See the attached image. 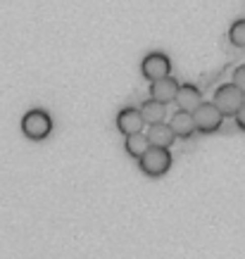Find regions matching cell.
Masks as SVG:
<instances>
[{
    "label": "cell",
    "mask_w": 245,
    "mask_h": 259,
    "mask_svg": "<svg viewBox=\"0 0 245 259\" xmlns=\"http://www.w3.org/2000/svg\"><path fill=\"white\" fill-rule=\"evenodd\" d=\"M233 86H236L238 91L245 95V64L236 67V71H233Z\"/></svg>",
    "instance_id": "cell-14"
},
{
    "label": "cell",
    "mask_w": 245,
    "mask_h": 259,
    "mask_svg": "<svg viewBox=\"0 0 245 259\" xmlns=\"http://www.w3.org/2000/svg\"><path fill=\"white\" fill-rule=\"evenodd\" d=\"M243 102H245V95L240 93L233 83H224V86H219L217 91H214V102L212 105L222 112L224 117H226V114H236Z\"/></svg>",
    "instance_id": "cell-4"
},
{
    "label": "cell",
    "mask_w": 245,
    "mask_h": 259,
    "mask_svg": "<svg viewBox=\"0 0 245 259\" xmlns=\"http://www.w3.org/2000/svg\"><path fill=\"white\" fill-rule=\"evenodd\" d=\"M141 117H143V124H162L167 117V105H162V102L157 100H143L141 105Z\"/></svg>",
    "instance_id": "cell-11"
},
{
    "label": "cell",
    "mask_w": 245,
    "mask_h": 259,
    "mask_svg": "<svg viewBox=\"0 0 245 259\" xmlns=\"http://www.w3.org/2000/svg\"><path fill=\"white\" fill-rule=\"evenodd\" d=\"M190 117H193V124H195V131H200V134L219 131V126L224 121V114L214 107L212 102H200L198 107L190 112Z\"/></svg>",
    "instance_id": "cell-3"
},
{
    "label": "cell",
    "mask_w": 245,
    "mask_h": 259,
    "mask_svg": "<svg viewBox=\"0 0 245 259\" xmlns=\"http://www.w3.org/2000/svg\"><path fill=\"white\" fill-rule=\"evenodd\" d=\"M233 117H236V124H238V128H240V131H245V102H243V105H240V110H238L236 114H233Z\"/></svg>",
    "instance_id": "cell-15"
},
{
    "label": "cell",
    "mask_w": 245,
    "mask_h": 259,
    "mask_svg": "<svg viewBox=\"0 0 245 259\" xmlns=\"http://www.w3.org/2000/svg\"><path fill=\"white\" fill-rule=\"evenodd\" d=\"M229 40L236 48H245V19H236L229 29Z\"/></svg>",
    "instance_id": "cell-13"
},
{
    "label": "cell",
    "mask_w": 245,
    "mask_h": 259,
    "mask_svg": "<svg viewBox=\"0 0 245 259\" xmlns=\"http://www.w3.org/2000/svg\"><path fill=\"white\" fill-rule=\"evenodd\" d=\"M117 128L119 134L124 136H136V134H143V117L141 112L136 107H124V110L117 112Z\"/></svg>",
    "instance_id": "cell-6"
},
{
    "label": "cell",
    "mask_w": 245,
    "mask_h": 259,
    "mask_svg": "<svg viewBox=\"0 0 245 259\" xmlns=\"http://www.w3.org/2000/svg\"><path fill=\"white\" fill-rule=\"evenodd\" d=\"M145 138H148V143H150L152 148H165V150H169L176 141L167 121H162V124H152L150 128H148Z\"/></svg>",
    "instance_id": "cell-9"
},
{
    "label": "cell",
    "mask_w": 245,
    "mask_h": 259,
    "mask_svg": "<svg viewBox=\"0 0 245 259\" xmlns=\"http://www.w3.org/2000/svg\"><path fill=\"white\" fill-rule=\"evenodd\" d=\"M141 71L148 81H159V79H165V76H169L172 60L165 53H148L141 62Z\"/></svg>",
    "instance_id": "cell-5"
},
{
    "label": "cell",
    "mask_w": 245,
    "mask_h": 259,
    "mask_svg": "<svg viewBox=\"0 0 245 259\" xmlns=\"http://www.w3.org/2000/svg\"><path fill=\"white\" fill-rule=\"evenodd\" d=\"M174 102H179V110L181 112H188L190 114V112L202 102V95H200L198 86H193V83H179V91H176Z\"/></svg>",
    "instance_id": "cell-8"
},
{
    "label": "cell",
    "mask_w": 245,
    "mask_h": 259,
    "mask_svg": "<svg viewBox=\"0 0 245 259\" xmlns=\"http://www.w3.org/2000/svg\"><path fill=\"white\" fill-rule=\"evenodd\" d=\"M22 131L31 141H43L53 131V119L46 110H29L22 117Z\"/></svg>",
    "instance_id": "cell-2"
},
{
    "label": "cell",
    "mask_w": 245,
    "mask_h": 259,
    "mask_svg": "<svg viewBox=\"0 0 245 259\" xmlns=\"http://www.w3.org/2000/svg\"><path fill=\"white\" fill-rule=\"evenodd\" d=\"M176 91H179V81L169 74V76H165V79L152 81L150 83V100H157V102H162V105L174 102Z\"/></svg>",
    "instance_id": "cell-7"
},
{
    "label": "cell",
    "mask_w": 245,
    "mask_h": 259,
    "mask_svg": "<svg viewBox=\"0 0 245 259\" xmlns=\"http://www.w3.org/2000/svg\"><path fill=\"white\" fill-rule=\"evenodd\" d=\"M167 124H169V128H172L174 138H190V136L195 134V124H193V117H190L188 112L176 110Z\"/></svg>",
    "instance_id": "cell-10"
},
{
    "label": "cell",
    "mask_w": 245,
    "mask_h": 259,
    "mask_svg": "<svg viewBox=\"0 0 245 259\" xmlns=\"http://www.w3.org/2000/svg\"><path fill=\"white\" fill-rule=\"evenodd\" d=\"M138 166H141V171L145 176H150V179H157V176H165L169 171V166H172V155H169V150L165 148H148L143 152V157L138 159Z\"/></svg>",
    "instance_id": "cell-1"
},
{
    "label": "cell",
    "mask_w": 245,
    "mask_h": 259,
    "mask_svg": "<svg viewBox=\"0 0 245 259\" xmlns=\"http://www.w3.org/2000/svg\"><path fill=\"white\" fill-rule=\"evenodd\" d=\"M124 148H127V155L134 159H141L143 152L150 148V143L145 138V134H136V136H127L124 138Z\"/></svg>",
    "instance_id": "cell-12"
}]
</instances>
